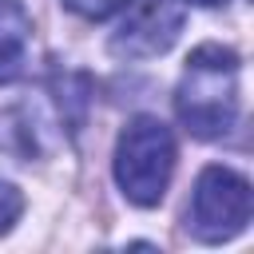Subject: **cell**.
Returning a JSON list of instances; mask_svg holds the SVG:
<instances>
[{"mask_svg":"<svg viewBox=\"0 0 254 254\" xmlns=\"http://www.w3.org/2000/svg\"><path fill=\"white\" fill-rule=\"evenodd\" d=\"M250 222V183L226 167H206L187 206V230L198 242H226Z\"/></svg>","mask_w":254,"mask_h":254,"instance_id":"3957f363","label":"cell"},{"mask_svg":"<svg viewBox=\"0 0 254 254\" xmlns=\"http://www.w3.org/2000/svg\"><path fill=\"white\" fill-rule=\"evenodd\" d=\"M71 12H79V16H87V20H103V16H111V12H119L127 0H64Z\"/></svg>","mask_w":254,"mask_h":254,"instance_id":"52a82bcc","label":"cell"},{"mask_svg":"<svg viewBox=\"0 0 254 254\" xmlns=\"http://www.w3.org/2000/svg\"><path fill=\"white\" fill-rule=\"evenodd\" d=\"M175 171V139L167 123L139 115L123 127L115 143V183L135 206H155L167 194Z\"/></svg>","mask_w":254,"mask_h":254,"instance_id":"7a4b0ae2","label":"cell"},{"mask_svg":"<svg viewBox=\"0 0 254 254\" xmlns=\"http://www.w3.org/2000/svg\"><path fill=\"white\" fill-rule=\"evenodd\" d=\"M175 111L194 139H218L238 119V56L222 44L190 52L175 91Z\"/></svg>","mask_w":254,"mask_h":254,"instance_id":"6da1fadb","label":"cell"},{"mask_svg":"<svg viewBox=\"0 0 254 254\" xmlns=\"http://www.w3.org/2000/svg\"><path fill=\"white\" fill-rule=\"evenodd\" d=\"M187 8L183 0H135L119 28L111 32V56L119 60H151L163 56L183 32Z\"/></svg>","mask_w":254,"mask_h":254,"instance_id":"277c9868","label":"cell"},{"mask_svg":"<svg viewBox=\"0 0 254 254\" xmlns=\"http://www.w3.org/2000/svg\"><path fill=\"white\" fill-rule=\"evenodd\" d=\"M32 44V16L20 0H0V83L20 75Z\"/></svg>","mask_w":254,"mask_h":254,"instance_id":"5b68a950","label":"cell"},{"mask_svg":"<svg viewBox=\"0 0 254 254\" xmlns=\"http://www.w3.org/2000/svg\"><path fill=\"white\" fill-rule=\"evenodd\" d=\"M20 210H24V194H20L12 183L0 179V234L12 230V222L20 218Z\"/></svg>","mask_w":254,"mask_h":254,"instance_id":"8992f818","label":"cell"},{"mask_svg":"<svg viewBox=\"0 0 254 254\" xmlns=\"http://www.w3.org/2000/svg\"><path fill=\"white\" fill-rule=\"evenodd\" d=\"M194 4H202V8H214V4H226V0H194Z\"/></svg>","mask_w":254,"mask_h":254,"instance_id":"ba28073f","label":"cell"}]
</instances>
